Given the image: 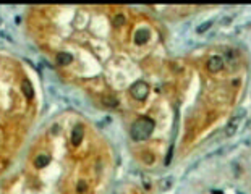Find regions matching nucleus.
Listing matches in <instances>:
<instances>
[{
	"label": "nucleus",
	"instance_id": "1",
	"mask_svg": "<svg viewBox=\"0 0 251 194\" xmlns=\"http://www.w3.org/2000/svg\"><path fill=\"white\" fill-rule=\"evenodd\" d=\"M154 120L152 118H148V117H143L139 120H136L134 123L131 125V129H130V134L134 141H146L151 133L154 131Z\"/></svg>",
	"mask_w": 251,
	"mask_h": 194
},
{
	"label": "nucleus",
	"instance_id": "2",
	"mask_svg": "<svg viewBox=\"0 0 251 194\" xmlns=\"http://www.w3.org/2000/svg\"><path fill=\"white\" fill-rule=\"evenodd\" d=\"M245 115H246V110L245 109H240V110H236L235 115L230 118V121L227 123L225 129H224V134L227 136V138H230V136H233L236 133V129L240 128V125L243 123V118H245Z\"/></svg>",
	"mask_w": 251,
	"mask_h": 194
},
{
	"label": "nucleus",
	"instance_id": "3",
	"mask_svg": "<svg viewBox=\"0 0 251 194\" xmlns=\"http://www.w3.org/2000/svg\"><path fill=\"white\" fill-rule=\"evenodd\" d=\"M130 94L136 99V100H144L149 94V86L144 83V81H138L131 86L130 89Z\"/></svg>",
	"mask_w": 251,
	"mask_h": 194
},
{
	"label": "nucleus",
	"instance_id": "4",
	"mask_svg": "<svg viewBox=\"0 0 251 194\" xmlns=\"http://www.w3.org/2000/svg\"><path fill=\"white\" fill-rule=\"evenodd\" d=\"M224 68V58L219 55H212L209 60H207V70L211 71V73H217Z\"/></svg>",
	"mask_w": 251,
	"mask_h": 194
},
{
	"label": "nucleus",
	"instance_id": "5",
	"mask_svg": "<svg viewBox=\"0 0 251 194\" xmlns=\"http://www.w3.org/2000/svg\"><path fill=\"white\" fill-rule=\"evenodd\" d=\"M149 37H151V34H149L148 29H138L134 32V44L136 45H144L149 41Z\"/></svg>",
	"mask_w": 251,
	"mask_h": 194
},
{
	"label": "nucleus",
	"instance_id": "6",
	"mask_svg": "<svg viewBox=\"0 0 251 194\" xmlns=\"http://www.w3.org/2000/svg\"><path fill=\"white\" fill-rule=\"evenodd\" d=\"M83 136H84V131H83V126L81 125H76L73 133H71V144L73 146H80L81 141H83Z\"/></svg>",
	"mask_w": 251,
	"mask_h": 194
},
{
	"label": "nucleus",
	"instance_id": "7",
	"mask_svg": "<svg viewBox=\"0 0 251 194\" xmlns=\"http://www.w3.org/2000/svg\"><path fill=\"white\" fill-rule=\"evenodd\" d=\"M21 91H23L24 97H28V99H33L34 97V88H33V84L28 81V80H24L23 83H21Z\"/></svg>",
	"mask_w": 251,
	"mask_h": 194
},
{
	"label": "nucleus",
	"instance_id": "8",
	"mask_svg": "<svg viewBox=\"0 0 251 194\" xmlns=\"http://www.w3.org/2000/svg\"><path fill=\"white\" fill-rule=\"evenodd\" d=\"M49 162H50L49 155H46V154H39L37 157H36V160H34V165H36L37 168H44Z\"/></svg>",
	"mask_w": 251,
	"mask_h": 194
},
{
	"label": "nucleus",
	"instance_id": "9",
	"mask_svg": "<svg viewBox=\"0 0 251 194\" xmlns=\"http://www.w3.org/2000/svg\"><path fill=\"white\" fill-rule=\"evenodd\" d=\"M71 60H73V57H71V54H68V52L57 54V62H59L60 65H68V63H71Z\"/></svg>",
	"mask_w": 251,
	"mask_h": 194
},
{
	"label": "nucleus",
	"instance_id": "10",
	"mask_svg": "<svg viewBox=\"0 0 251 194\" xmlns=\"http://www.w3.org/2000/svg\"><path fill=\"white\" fill-rule=\"evenodd\" d=\"M102 102H104L107 107H117V105H118V100H117L115 97H112V96H105V97L102 99Z\"/></svg>",
	"mask_w": 251,
	"mask_h": 194
},
{
	"label": "nucleus",
	"instance_id": "11",
	"mask_svg": "<svg viewBox=\"0 0 251 194\" xmlns=\"http://www.w3.org/2000/svg\"><path fill=\"white\" fill-rule=\"evenodd\" d=\"M112 24L115 26V28L123 26V24H125V16L120 15V13H118V15H115V16H113V19H112Z\"/></svg>",
	"mask_w": 251,
	"mask_h": 194
},
{
	"label": "nucleus",
	"instance_id": "12",
	"mask_svg": "<svg viewBox=\"0 0 251 194\" xmlns=\"http://www.w3.org/2000/svg\"><path fill=\"white\" fill-rule=\"evenodd\" d=\"M212 26V21H207V23H203V24H199L198 28H196V32L198 34H203V32H206L209 28Z\"/></svg>",
	"mask_w": 251,
	"mask_h": 194
},
{
	"label": "nucleus",
	"instance_id": "13",
	"mask_svg": "<svg viewBox=\"0 0 251 194\" xmlns=\"http://www.w3.org/2000/svg\"><path fill=\"white\" fill-rule=\"evenodd\" d=\"M141 157H143V160H144V162H146L148 165L154 162V155H152V154H143Z\"/></svg>",
	"mask_w": 251,
	"mask_h": 194
},
{
	"label": "nucleus",
	"instance_id": "14",
	"mask_svg": "<svg viewBox=\"0 0 251 194\" xmlns=\"http://www.w3.org/2000/svg\"><path fill=\"white\" fill-rule=\"evenodd\" d=\"M86 188H88V186H86V183H84V181H80V183H78V186H76V191H78V192H84Z\"/></svg>",
	"mask_w": 251,
	"mask_h": 194
},
{
	"label": "nucleus",
	"instance_id": "15",
	"mask_svg": "<svg viewBox=\"0 0 251 194\" xmlns=\"http://www.w3.org/2000/svg\"><path fill=\"white\" fill-rule=\"evenodd\" d=\"M170 184H172V179L169 178L167 181H162V183H161V188H162V189H169V186H170Z\"/></svg>",
	"mask_w": 251,
	"mask_h": 194
},
{
	"label": "nucleus",
	"instance_id": "16",
	"mask_svg": "<svg viewBox=\"0 0 251 194\" xmlns=\"http://www.w3.org/2000/svg\"><path fill=\"white\" fill-rule=\"evenodd\" d=\"M172 152H174V149H169V155H167L165 162H164V163H165V165H169V163H170V159H172Z\"/></svg>",
	"mask_w": 251,
	"mask_h": 194
},
{
	"label": "nucleus",
	"instance_id": "17",
	"mask_svg": "<svg viewBox=\"0 0 251 194\" xmlns=\"http://www.w3.org/2000/svg\"><path fill=\"white\" fill-rule=\"evenodd\" d=\"M212 194H224L222 191H217V189H212Z\"/></svg>",
	"mask_w": 251,
	"mask_h": 194
}]
</instances>
